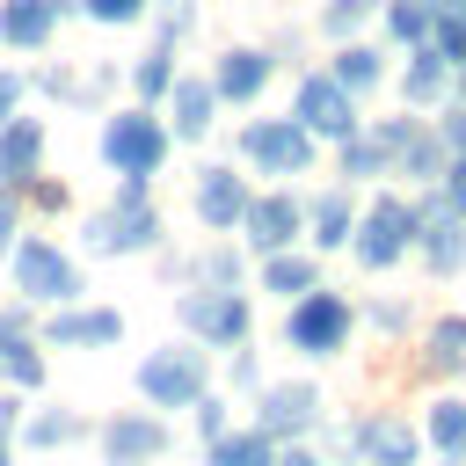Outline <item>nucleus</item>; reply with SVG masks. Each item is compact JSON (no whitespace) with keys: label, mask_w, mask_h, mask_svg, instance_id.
<instances>
[{"label":"nucleus","mask_w":466,"mask_h":466,"mask_svg":"<svg viewBox=\"0 0 466 466\" xmlns=\"http://www.w3.org/2000/svg\"><path fill=\"white\" fill-rule=\"evenodd\" d=\"M211 466H277V459H269V430H248V437H211Z\"/></svg>","instance_id":"obj_21"},{"label":"nucleus","mask_w":466,"mask_h":466,"mask_svg":"<svg viewBox=\"0 0 466 466\" xmlns=\"http://www.w3.org/2000/svg\"><path fill=\"white\" fill-rule=\"evenodd\" d=\"M342 335H350V306H342L335 291H320V299H306V306L291 313V342H299V350H313V357L342 350Z\"/></svg>","instance_id":"obj_7"},{"label":"nucleus","mask_w":466,"mask_h":466,"mask_svg":"<svg viewBox=\"0 0 466 466\" xmlns=\"http://www.w3.org/2000/svg\"><path fill=\"white\" fill-rule=\"evenodd\" d=\"M364 444H371V459H379V466H408V459H415V430H408V422H393V415H379V422L364 430Z\"/></svg>","instance_id":"obj_20"},{"label":"nucleus","mask_w":466,"mask_h":466,"mask_svg":"<svg viewBox=\"0 0 466 466\" xmlns=\"http://www.w3.org/2000/svg\"><path fill=\"white\" fill-rule=\"evenodd\" d=\"M262 80H269V58H262V51H226V66H218V95L255 102V95H262Z\"/></svg>","instance_id":"obj_16"},{"label":"nucleus","mask_w":466,"mask_h":466,"mask_svg":"<svg viewBox=\"0 0 466 466\" xmlns=\"http://www.w3.org/2000/svg\"><path fill=\"white\" fill-rule=\"evenodd\" d=\"M182 320H189L204 342H233V335L248 328V306H240L233 291H204V299H182Z\"/></svg>","instance_id":"obj_9"},{"label":"nucleus","mask_w":466,"mask_h":466,"mask_svg":"<svg viewBox=\"0 0 466 466\" xmlns=\"http://www.w3.org/2000/svg\"><path fill=\"white\" fill-rule=\"evenodd\" d=\"M408 226H415V218H408V204H393V197H386V204H371V218H364V233H357V255H364L371 269H386V262L408 248Z\"/></svg>","instance_id":"obj_8"},{"label":"nucleus","mask_w":466,"mask_h":466,"mask_svg":"<svg viewBox=\"0 0 466 466\" xmlns=\"http://www.w3.org/2000/svg\"><path fill=\"white\" fill-rule=\"evenodd\" d=\"M15 95H22V80H15V73H0V116L15 109Z\"/></svg>","instance_id":"obj_37"},{"label":"nucleus","mask_w":466,"mask_h":466,"mask_svg":"<svg viewBox=\"0 0 466 466\" xmlns=\"http://www.w3.org/2000/svg\"><path fill=\"white\" fill-rule=\"evenodd\" d=\"M299 124L320 131V138H350V131H357V116H350V87L306 73V80H299Z\"/></svg>","instance_id":"obj_4"},{"label":"nucleus","mask_w":466,"mask_h":466,"mask_svg":"<svg viewBox=\"0 0 466 466\" xmlns=\"http://www.w3.org/2000/svg\"><path fill=\"white\" fill-rule=\"evenodd\" d=\"M430 357H437V364H466V320H437Z\"/></svg>","instance_id":"obj_30"},{"label":"nucleus","mask_w":466,"mask_h":466,"mask_svg":"<svg viewBox=\"0 0 466 466\" xmlns=\"http://www.w3.org/2000/svg\"><path fill=\"white\" fill-rule=\"evenodd\" d=\"M167 95H175V131H182V138H204V131H211V109H218V87H204V80H175Z\"/></svg>","instance_id":"obj_15"},{"label":"nucleus","mask_w":466,"mask_h":466,"mask_svg":"<svg viewBox=\"0 0 466 466\" xmlns=\"http://www.w3.org/2000/svg\"><path fill=\"white\" fill-rule=\"evenodd\" d=\"M15 284H22L29 299H73V291H80V277H73V262H66L58 248H44V240H29V248H15Z\"/></svg>","instance_id":"obj_5"},{"label":"nucleus","mask_w":466,"mask_h":466,"mask_svg":"<svg viewBox=\"0 0 466 466\" xmlns=\"http://www.w3.org/2000/svg\"><path fill=\"white\" fill-rule=\"evenodd\" d=\"M430 444L466 451V400H437V408H430Z\"/></svg>","instance_id":"obj_24"},{"label":"nucleus","mask_w":466,"mask_h":466,"mask_svg":"<svg viewBox=\"0 0 466 466\" xmlns=\"http://www.w3.org/2000/svg\"><path fill=\"white\" fill-rule=\"evenodd\" d=\"M58 437H73V415H44V422H29V444H58Z\"/></svg>","instance_id":"obj_34"},{"label":"nucleus","mask_w":466,"mask_h":466,"mask_svg":"<svg viewBox=\"0 0 466 466\" xmlns=\"http://www.w3.org/2000/svg\"><path fill=\"white\" fill-rule=\"evenodd\" d=\"M0 466H7V408H0Z\"/></svg>","instance_id":"obj_38"},{"label":"nucleus","mask_w":466,"mask_h":466,"mask_svg":"<svg viewBox=\"0 0 466 466\" xmlns=\"http://www.w3.org/2000/svg\"><path fill=\"white\" fill-rule=\"evenodd\" d=\"M160 451H167L160 422H146V415L109 422V466H146V459H160Z\"/></svg>","instance_id":"obj_14"},{"label":"nucleus","mask_w":466,"mask_h":466,"mask_svg":"<svg viewBox=\"0 0 466 466\" xmlns=\"http://www.w3.org/2000/svg\"><path fill=\"white\" fill-rule=\"evenodd\" d=\"M240 211H248L240 175H233V167H204V182H197V218H204V226H233Z\"/></svg>","instance_id":"obj_12"},{"label":"nucleus","mask_w":466,"mask_h":466,"mask_svg":"<svg viewBox=\"0 0 466 466\" xmlns=\"http://www.w3.org/2000/svg\"><path fill=\"white\" fill-rule=\"evenodd\" d=\"M124 335V320L102 306V313H58L51 320V342H116Z\"/></svg>","instance_id":"obj_18"},{"label":"nucleus","mask_w":466,"mask_h":466,"mask_svg":"<svg viewBox=\"0 0 466 466\" xmlns=\"http://www.w3.org/2000/svg\"><path fill=\"white\" fill-rule=\"evenodd\" d=\"M444 204H459V211H466V138H459V153H451V182H444Z\"/></svg>","instance_id":"obj_35"},{"label":"nucleus","mask_w":466,"mask_h":466,"mask_svg":"<svg viewBox=\"0 0 466 466\" xmlns=\"http://www.w3.org/2000/svg\"><path fill=\"white\" fill-rule=\"evenodd\" d=\"M422 248H430V262H437V269H459V226H430V233H422Z\"/></svg>","instance_id":"obj_32"},{"label":"nucleus","mask_w":466,"mask_h":466,"mask_svg":"<svg viewBox=\"0 0 466 466\" xmlns=\"http://www.w3.org/2000/svg\"><path fill=\"white\" fill-rule=\"evenodd\" d=\"M430 51H437L444 66H466V15L437 7V15H430Z\"/></svg>","instance_id":"obj_22"},{"label":"nucleus","mask_w":466,"mask_h":466,"mask_svg":"<svg viewBox=\"0 0 466 466\" xmlns=\"http://www.w3.org/2000/svg\"><path fill=\"white\" fill-rule=\"evenodd\" d=\"M160 153H167V131H160L146 109L109 116V131H102V160H109V167H124V175H153Z\"/></svg>","instance_id":"obj_2"},{"label":"nucleus","mask_w":466,"mask_h":466,"mask_svg":"<svg viewBox=\"0 0 466 466\" xmlns=\"http://www.w3.org/2000/svg\"><path fill=\"white\" fill-rule=\"evenodd\" d=\"M444 87V58L437 51H415V66H408V102H430Z\"/></svg>","instance_id":"obj_26"},{"label":"nucleus","mask_w":466,"mask_h":466,"mask_svg":"<svg viewBox=\"0 0 466 466\" xmlns=\"http://www.w3.org/2000/svg\"><path fill=\"white\" fill-rule=\"evenodd\" d=\"M197 430H204V437H226V415H218V400H204V408H197Z\"/></svg>","instance_id":"obj_36"},{"label":"nucleus","mask_w":466,"mask_h":466,"mask_svg":"<svg viewBox=\"0 0 466 466\" xmlns=\"http://www.w3.org/2000/svg\"><path fill=\"white\" fill-rule=\"evenodd\" d=\"M138 393L160 400V408L204 400V357H197V350H153V357L138 364Z\"/></svg>","instance_id":"obj_1"},{"label":"nucleus","mask_w":466,"mask_h":466,"mask_svg":"<svg viewBox=\"0 0 466 466\" xmlns=\"http://www.w3.org/2000/svg\"><path fill=\"white\" fill-rule=\"evenodd\" d=\"M342 233H350V204H342V197H320V204H313V240L335 248Z\"/></svg>","instance_id":"obj_27"},{"label":"nucleus","mask_w":466,"mask_h":466,"mask_svg":"<svg viewBox=\"0 0 466 466\" xmlns=\"http://www.w3.org/2000/svg\"><path fill=\"white\" fill-rule=\"evenodd\" d=\"M153 233H160V218H153L138 197H124L116 211H95V218H87V248H95V255H131V248H146Z\"/></svg>","instance_id":"obj_3"},{"label":"nucleus","mask_w":466,"mask_h":466,"mask_svg":"<svg viewBox=\"0 0 466 466\" xmlns=\"http://www.w3.org/2000/svg\"><path fill=\"white\" fill-rule=\"evenodd\" d=\"M167 58H175V51H167V44H160V51H146V58H138V66H131V87H138V95H146V102H153V95H167V87H175V66H167Z\"/></svg>","instance_id":"obj_23"},{"label":"nucleus","mask_w":466,"mask_h":466,"mask_svg":"<svg viewBox=\"0 0 466 466\" xmlns=\"http://www.w3.org/2000/svg\"><path fill=\"white\" fill-rule=\"evenodd\" d=\"M51 29H58V0H7V7H0V36H7L15 51L51 44Z\"/></svg>","instance_id":"obj_10"},{"label":"nucleus","mask_w":466,"mask_h":466,"mask_svg":"<svg viewBox=\"0 0 466 466\" xmlns=\"http://www.w3.org/2000/svg\"><path fill=\"white\" fill-rule=\"evenodd\" d=\"M386 29H393V36H422V29H430V7H422V0H393V7H386Z\"/></svg>","instance_id":"obj_31"},{"label":"nucleus","mask_w":466,"mask_h":466,"mask_svg":"<svg viewBox=\"0 0 466 466\" xmlns=\"http://www.w3.org/2000/svg\"><path fill=\"white\" fill-rule=\"evenodd\" d=\"M248 160H262V167H277V175H299L306 167V124H277V116H262V124H248Z\"/></svg>","instance_id":"obj_6"},{"label":"nucleus","mask_w":466,"mask_h":466,"mask_svg":"<svg viewBox=\"0 0 466 466\" xmlns=\"http://www.w3.org/2000/svg\"><path fill=\"white\" fill-rule=\"evenodd\" d=\"M22 335H29V313H7V320H0V371L22 379V386H36L44 364H36V350H22Z\"/></svg>","instance_id":"obj_17"},{"label":"nucleus","mask_w":466,"mask_h":466,"mask_svg":"<svg viewBox=\"0 0 466 466\" xmlns=\"http://www.w3.org/2000/svg\"><path fill=\"white\" fill-rule=\"evenodd\" d=\"M284 466H320V459H306V451H291V459H284Z\"/></svg>","instance_id":"obj_39"},{"label":"nucleus","mask_w":466,"mask_h":466,"mask_svg":"<svg viewBox=\"0 0 466 466\" xmlns=\"http://www.w3.org/2000/svg\"><path fill=\"white\" fill-rule=\"evenodd\" d=\"M262 284H269V291H306V284H313V262H299V255H277V262L262 269Z\"/></svg>","instance_id":"obj_28"},{"label":"nucleus","mask_w":466,"mask_h":466,"mask_svg":"<svg viewBox=\"0 0 466 466\" xmlns=\"http://www.w3.org/2000/svg\"><path fill=\"white\" fill-rule=\"evenodd\" d=\"M335 80L357 95V87H379V51H364V44H350L342 58H335Z\"/></svg>","instance_id":"obj_25"},{"label":"nucleus","mask_w":466,"mask_h":466,"mask_svg":"<svg viewBox=\"0 0 466 466\" xmlns=\"http://www.w3.org/2000/svg\"><path fill=\"white\" fill-rule=\"evenodd\" d=\"M36 153H44V124H36V116L7 124V138H0V175H29Z\"/></svg>","instance_id":"obj_19"},{"label":"nucleus","mask_w":466,"mask_h":466,"mask_svg":"<svg viewBox=\"0 0 466 466\" xmlns=\"http://www.w3.org/2000/svg\"><path fill=\"white\" fill-rule=\"evenodd\" d=\"M313 415H320V393H313V386H269V393H262V430H269V437H291V430H306Z\"/></svg>","instance_id":"obj_11"},{"label":"nucleus","mask_w":466,"mask_h":466,"mask_svg":"<svg viewBox=\"0 0 466 466\" xmlns=\"http://www.w3.org/2000/svg\"><path fill=\"white\" fill-rule=\"evenodd\" d=\"M80 7H87L95 22H138V15H146V0H80Z\"/></svg>","instance_id":"obj_33"},{"label":"nucleus","mask_w":466,"mask_h":466,"mask_svg":"<svg viewBox=\"0 0 466 466\" xmlns=\"http://www.w3.org/2000/svg\"><path fill=\"white\" fill-rule=\"evenodd\" d=\"M371 7H379V0H335V7H320V36H350Z\"/></svg>","instance_id":"obj_29"},{"label":"nucleus","mask_w":466,"mask_h":466,"mask_svg":"<svg viewBox=\"0 0 466 466\" xmlns=\"http://www.w3.org/2000/svg\"><path fill=\"white\" fill-rule=\"evenodd\" d=\"M240 218H248V248H269V255L299 233V204H291V197H262V204H248Z\"/></svg>","instance_id":"obj_13"}]
</instances>
